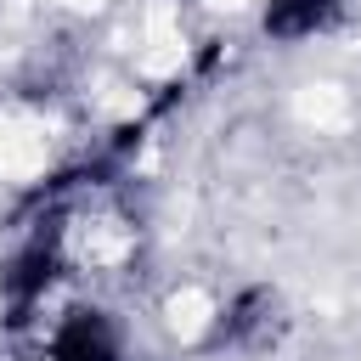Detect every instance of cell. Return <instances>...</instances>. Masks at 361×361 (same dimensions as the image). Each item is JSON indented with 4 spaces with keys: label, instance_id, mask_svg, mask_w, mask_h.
<instances>
[{
    "label": "cell",
    "instance_id": "obj_1",
    "mask_svg": "<svg viewBox=\"0 0 361 361\" xmlns=\"http://www.w3.org/2000/svg\"><path fill=\"white\" fill-rule=\"evenodd\" d=\"M39 361H135V333L107 299H56L34 327Z\"/></svg>",
    "mask_w": 361,
    "mask_h": 361
},
{
    "label": "cell",
    "instance_id": "obj_2",
    "mask_svg": "<svg viewBox=\"0 0 361 361\" xmlns=\"http://www.w3.org/2000/svg\"><path fill=\"white\" fill-rule=\"evenodd\" d=\"M288 333V299L276 282H237L209 316H203V350L209 355H265Z\"/></svg>",
    "mask_w": 361,
    "mask_h": 361
},
{
    "label": "cell",
    "instance_id": "obj_3",
    "mask_svg": "<svg viewBox=\"0 0 361 361\" xmlns=\"http://www.w3.org/2000/svg\"><path fill=\"white\" fill-rule=\"evenodd\" d=\"M355 0H254V39L271 51H299L350 23Z\"/></svg>",
    "mask_w": 361,
    "mask_h": 361
},
{
    "label": "cell",
    "instance_id": "obj_4",
    "mask_svg": "<svg viewBox=\"0 0 361 361\" xmlns=\"http://www.w3.org/2000/svg\"><path fill=\"white\" fill-rule=\"evenodd\" d=\"M28 361H39V355H28Z\"/></svg>",
    "mask_w": 361,
    "mask_h": 361
}]
</instances>
